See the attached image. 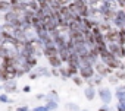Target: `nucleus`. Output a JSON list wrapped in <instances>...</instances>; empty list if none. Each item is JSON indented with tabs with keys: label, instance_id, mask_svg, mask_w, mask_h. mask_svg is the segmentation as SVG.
<instances>
[{
	"label": "nucleus",
	"instance_id": "obj_6",
	"mask_svg": "<svg viewBox=\"0 0 125 111\" xmlns=\"http://www.w3.org/2000/svg\"><path fill=\"white\" fill-rule=\"evenodd\" d=\"M115 78H116L118 80H125V70L118 69V70L115 72Z\"/></svg>",
	"mask_w": 125,
	"mask_h": 111
},
{
	"label": "nucleus",
	"instance_id": "obj_11",
	"mask_svg": "<svg viewBox=\"0 0 125 111\" xmlns=\"http://www.w3.org/2000/svg\"><path fill=\"white\" fill-rule=\"evenodd\" d=\"M102 82H103V76H97L96 80H94V86L96 85H102Z\"/></svg>",
	"mask_w": 125,
	"mask_h": 111
},
{
	"label": "nucleus",
	"instance_id": "obj_15",
	"mask_svg": "<svg viewBox=\"0 0 125 111\" xmlns=\"http://www.w3.org/2000/svg\"><path fill=\"white\" fill-rule=\"evenodd\" d=\"M124 12H125V8H124Z\"/></svg>",
	"mask_w": 125,
	"mask_h": 111
},
{
	"label": "nucleus",
	"instance_id": "obj_8",
	"mask_svg": "<svg viewBox=\"0 0 125 111\" xmlns=\"http://www.w3.org/2000/svg\"><path fill=\"white\" fill-rule=\"evenodd\" d=\"M72 80H74V83L78 85V86H83V83H84V79H83L81 76H77V75L72 78Z\"/></svg>",
	"mask_w": 125,
	"mask_h": 111
},
{
	"label": "nucleus",
	"instance_id": "obj_7",
	"mask_svg": "<svg viewBox=\"0 0 125 111\" xmlns=\"http://www.w3.org/2000/svg\"><path fill=\"white\" fill-rule=\"evenodd\" d=\"M85 95H87V98H88V99H93V98H94V95H96V92H94V88L88 86V88L85 89Z\"/></svg>",
	"mask_w": 125,
	"mask_h": 111
},
{
	"label": "nucleus",
	"instance_id": "obj_5",
	"mask_svg": "<svg viewBox=\"0 0 125 111\" xmlns=\"http://www.w3.org/2000/svg\"><path fill=\"white\" fill-rule=\"evenodd\" d=\"M49 62H50V64L53 67H60V64H62L59 56H52V57H49Z\"/></svg>",
	"mask_w": 125,
	"mask_h": 111
},
{
	"label": "nucleus",
	"instance_id": "obj_2",
	"mask_svg": "<svg viewBox=\"0 0 125 111\" xmlns=\"http://www.w3.org/2000/svg\"><path fill=\"white\" fill-rule=\"evenodd\" d=\"M80 75H81V78L83 79H91L93 76H94V69H93V66H80Z\"/></svg>",
	"mask_w": 125,
	"mask_h": 111
},
{
	"label": "nucleus",
	"instance_id": "obj_13",
	"mask_svg": "<svg viewBox=\"0 0 125 111\" xmlns=\"http://www.w3.org/2000/svg\"><path fill=\"white\" fill-rule=\"evenodd\" d=\"M121 31H122V34H124V37H125V26H124V28H121Z\"/></svg>",
	"mask_w": 125,
	"mask_h": 111
},
{
	"label": "nucleus",
	"instance_id": "obj_1",
	"mask_svg": "<svg viewBox=\"0 0 125 111\" xmlns=\"http://www.w3.org/2000/svg\"><path fill=\"white\" fill-rule=\"evenodd\" d=\"M93 66H94V67H93V69H94V72H97V73H99L100 76H103V78L112 73V69H109L103 62H100V63H97V62H96Z\"/></svg>",
	"mask_w": 125,
	"mask_h": 111
},
{
	"label": "nucleus",
	"instance_id": "obj_9",
	"mask_svg": "<svg viewBox=\"0 0 125 111\" xmlns=\"http://www.w3.org/2000/svg\"><path fill=\"white\" fill-rule=\"evenodd\" d=\"M56 2H57L59 6H66V5L71 3V0H56Z\"/></svg>",
	"mask_w": 125,
	"mask_h": 111
},
{
	"label": "nucleus",
	"instance_id": "obj_12",
	"mask_svg": "<svg viewBox=\"0 0 125 111\" xmlns=\"http://www.w3.org/2000/svg\"><path fill=\"white\" fill-rule=\"evenodd\" d=\"M109 82H110V83H118V79H116L115 76H110V78H109Z\"/></svg>",
	"mask_w": 125,
	"mask_h": 111
},
{
	"label": "nucleus",
	"instance_id": "obj_4",
	"mask_svg": "<svg viewBox=\"0 0 125 111\" xmlns=\"http://www.w3.org/2000/svg\"><path fill=\"white\" fill-rule=\"evenodd\" d=\"M99 94H100V96H102V99H103V102H110V98H112V94H110V91L109 89H100L99 91Z\"/></svg>",
	"mask_w": 125,
	"mask_h": 111
},
{
	"label": "nucleus",
	"instance_id": "obj_10",
	"mask_svg": "<svg viewBox=\"0 0 125 111\" xmlns=\"http://www.w3.org/2000/svg\"><path fill=\"white\" fill-rule=\"evenodd\" d=\"M9 3L8 2H0V10H8Z\"/></svg>",
	"mask_w": 125,
	"mask_h": 111
},
{
	"label": "nucleus",
	"instance_id": "obj_3",
	"mask_svg": "<svg viewBox=\"0 0 125 111\" xmlns=\"http://www.w3.org/2000/svg\"><path fill=\"white\" fill-rule=\"evenodd\" d=\"M109 69H112V70H118V69H121V60L119 59H116V57H110V59H106V60H102Z\"/></svg>",
	"mask_w": 125,
	"mask_h": 111
},
{
	"label": "nucleus",
	"instance_id": "obj_14",
	"mask_svg": "<svg viewBox=\"0 0 125 111\" xmlns=\"http://www.w3.org/2000/svg\"><path fill=\"white\" fill-rule=\"evenodd\" d=\"M100 111H107V110L106 108H100Z\"/></svg>",
	"mask_w": 125,
	"mask_h": 111
}]
</instances>
